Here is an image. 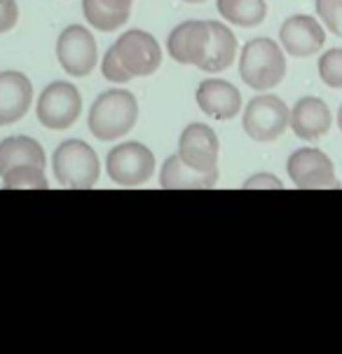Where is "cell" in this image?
Returning a JSON list of instances; mask_svg holds the SVG:
<instances>
[{"mask_svg":"<svg viewBox=\"0 0 342 354\" xmlns=\"http://www.w3.org/2000/svg\"><path fill=\"white\" fill-rule=\"evenodd\" d=\"M139 120V104L127 89H111L94 101L89 111V131L99 141H115L134 129Z\"/></svg>","mask_w":342,"mask_h":354,"instance_id":"cell-1","label":"cell"},{"mask_svg":"<svg viewBox=\"0 0 342 354\" xmlns=\"http://www.w3.org/2000/svg\"><path fill=\"white\" fill-rule=\"evenodd\" d=\"M239 75L258 92L277 87L286 75V57L281 47L269 38H256L246 43L239 59Z\"/></svg>","mask_w":342,"mask_h":354,"instance_id":"cell-2","label":"cell"},{"mask_svg":"<svg viewBox=\"0 0 342 354\" xmlns=\"http://www.w3.org/2000/svg\"><path fill=\"white\" fill-rule=\"evenodd\" d=\"M54 176L66 188H92L99 181V155L85 141H64L52 158Z\"/></svg>","mask_w":342,"mask_h":354,"instance_id":"cell-3","label":"cell"},{"mask_svg":"<svg viewBox=\"0 0 342 354\" xmlns=\"http://www.w3.org/2000/svg\"><path fill=\"white\" fill-rule=\"evenodd\" d=\"M82 111V97L70 82H52L38 99V120L47 129L61 131L75 124Z\"/></svg>","mask_w":342,"mask_h":354,"instance_id":"cell-4","label":"cell"},{"mask_svg":"<svg viewBox=\"0 0 342 354\" xmlns=\"http://www.w3.org/2000/svg\"><path fill=\"white\" fill-rule=\"evenodd\" d=\"M289 108L274 94L256 97L244 111V131L254 141H274L289 127Z\"/></svg>","mask_w":342,"mask_h":354,"instance_id":"cell-5","label":"cell"},{"mask_svg":"<svg viewBox=\"0 0 342 354\" xmlns=\"http://www.w3.org/2000/svg\"><path fill=\"white\" fill-rule=\"evenodd\" d=\"M108 176L117 185H143L153 176L155 155L143 143H122L108 153Z\"/></svg>","mask_w":342,"mask_h":354,"instance_id":"cell-6","label":"cell"},{"mask_svg":"<svg viewBox=\"0 0 342 354\" xmlns=\"http://www.w3.org/2000/svg\"><path fill=\"white\" fill-rule=\"evenodd\" d=\"M120 64L131 77L136 75H153L162 64V50L160 43L146 31H127L120 35L117 43L113 45Z\"/></svg>","mask_w":342,"mask_h":354,"instance_id":"cell-7","label":"cell"},{"mask_svg":"<svg viewBox=\"0 0 342 354\" xmlns=\"http://www.w3.org/2000/svg\"><path fill=\"white\" fill-rule=\"evenodd\" d=\"M57 59L68 75H89L97 66V40L85 26H68L57 40Z\"/></svg>","mask_w":342,"mask_h":354,"instance_id":"cell-8","label":"cell"},{"mask_svg":"<svg viewBox=\"0 0 342 354\" xmlns=\"http://www.w3.org/2000/svg\"><path fill=\"white\" fill-rule=\"evenodd\" d=\"M218 136L209 124L193 122L185 127L178 143V158H181L190 169L202 174L218 171Z\"/></svg>","mask_w":342,"mask_h":354,"instance_id":"cell-9","label":"cell"},{"mask_svg":"<svg viewBox=\"0 0 342 354\" xmlns=\"http://www.w3.org/2000/svg\"><path fill=\"white\" fill-rule=\"evenodd\" d=\"M289 176L298 188H333L335 169L326 153L316 148H300L289 158Z\"/></svg>","mask_w":342,"mask_h":354,"instance_id":"cell-10","label":"cell"},{"mask_svg":"<svg viewBox=\"0 0 342 354\" xmlns=\"http://www.w3.org/2000/svg\"><path fill=\"white\" fill-rule=\"evenodd\" d=\"M279 40L286 54H293V57H312V54L319 52L323 43H326V33H323L321 24L314 17L296 15L281 24Z\"/></svg>","mask_w":342,"mask_h":354,"instance_id":"cell-11","label":"cell"},{"mask_svg":"<svg viewBox=\"0 0 342 354\" xmlns=\"http://www.w3.org/2000/svg\"><path fill=\"white\" fill-rule=\"evenodd\" d=\"M209 40H211L209 21H185L171 31L169 40H167V47H169L173 62L200 68L202 62L207 59Z\"/></svg>","mask_w":342,"mask_h":354,"instance_id":"cell-12","label":"cell"},{"mask_svg":"<svg viewBox=\"0 0 342 354\" xmlns=\"http://www.w3.org/2000/svg\"><path fill=\"white\" fill-rule=\"evenodd\" d=\"M33 101L31 80L19 71L0 73V127L12 124L26 115Z\"/></svg>","mask_w":342,"mask_h":354,"instance_id":"cell-13","label":"cell"},{"mask_svg":"<svg viewBox=\"0 0 342 354\" xmlns=\"http://www.w3.org/2000/svg\"><path fill=\"white\" fill-rule=\"evenodd\" d=\"M197 106L213 120H232L242 111V97L235 85L211 77L197 87Z\"/></svg>","mask_w":342,"mask_h":354,"instance_id":"cell-14","label":"cell"},{"mask_svg":"<svg viewBox=\"0 0 342 354\" xmlns=\"http://www.w3.org/2000/svg\"><path fill=\"white\" fill-rule=\"evenodd\" d=\"M289 122L296 136L303 141H316L331 129V108L326 106V101L316 97H305L293 106Z\"/></svg>","mask_w":342,"mask_h":354,"instance_id":"cell-15","label":"cell"},{"mask_svg":"<svg viewBox=\"0 0 342 354\" xmlns=\"http://www.w3.org/2000/svg\"><path fill=\"white\" fill-rule=\"evenodd\" d=\"M45 167V151L35 139L28 136H10L0 141V176L17 167Z\"/></svg>","mask_w":342,"mask_h":354,"instance_id":"cell-16","label":"cell"},{"mask_svg":"<svg viewBox=\"0 0 342 354\" xmlns=\"http://www.w3.org/2000/svg\"><path fill=\"white\" fill-rule=\"evenodd\" d=\"M209 33H211L209 52L200 68L204 73H220V71H225L227 66L235 62L237 40H235V33L220 21H209Z\"/></svg>","mask_w":342,"mask_h":354,"instance_id":"cell-17","label":"cell"},{"mask_svg":"<svg viewBox=\"0 0 342 354\" xmlns=\"http://www.w3.org/2000/svg\"><path fill=\"white\" fill-rule=\"evenodd\" d=\"M218 181V171L213 174H202L190 169L178 155L167 158L164 167L160 174V183L167 190H181V188H213Z\"/></svg>","mask_w":342,"mask_h":354,"instance_id":"cell-18","label":"cell"},{"mask_svg":"<svg viewBox=\"0 0 342 354\" xmlns=\"http://www.w3.org/2000/svg\"><path fill=\"white\" fill-rule=\"evenodd\" d=\"M218 12L235 26H258L265 21L267 5L265 0H218Z\"/></svg>","mask_w":342,"mask_h":354,"instance_id":"cell-19","label":"cell"},{"mask_svg":"<svg viewBox=\"0 0 342 354\" xmlns=\"http://www.w3.org/2000/svg\"><path fill=\"white\" fill-rule=\"evenodd\" d=\"M82 12H85L87 21L99 31H115L124 26L129 19V12H117L104 5L101 0H82Z\"/></svg>","mask_w":342,"mask_h":354,"instance_id":"cell-20","label":"cell"},{"mask_svg":"<svg viewBox=\"0 0 342 354\" xmlns=\"http://www.w3.org/2000/svg\"><path fill=\"white\" fill-rule=\"evenodd\" d=\"M3 183L8 190L15 188H33V190H47L50 183H47L45 176V167H17V169H10L3 174Z\"/></svg>","mask_w":342,"mask_h":354,"instance_id":"cell-21","label":"cell"},{"mask_svg":"<svg viewBox=\"0 0 342 354\" xmlns=\"http://www.w3.org/2000/svg\"><path fill=\"white\" fill-rule=\"evenodd\" d=\"M319 75L328 87L342 89V50H328L319 59Z\"/></svg>","mask_w":342,"mask_h":354,"instance_id":"cell-22","label":"cell"},{"mask_svg":"<svg viewBox=\"0 0 342 354\" xmlns=\"http://www.w3.org/2000/svg\"><path fill=\"white\" fill-rule=\"evenodd\" d=\"M316 15L335 35H342V0H316Z\"/></svg>","mask_w":342,"mask_h":354,"instance_id":"cell-23","label":"cell"},{"mask_svg":"<svg viewBox=\"0 0 342 354\" xmlns=\"http://www.w3.org/2000/svg\"><path fill=\"white\" fill-rule=\"evenodd\" d=\"M101 71H104L106 80H111V82H129L131 80V75L122 68V64H120V59H117V54L113 47L106 52L104 64H101Z\"/></svg>","mask_w":342,"mask_h":354,"instance_id":"cell-24","label":"cell"},{"mask_svg":"<svg viewBox=\"0 0 342 354\" xmlns=\"http://www.w3.org/2000/svg\"><path fill=\"white\" fill-rule=\"evenodd\" d=\"M17 17H19L17 0H0V33L12 31L17 24Z\"/></svg>","mask_w":342,"mask_h":354,"instance_id":"cell-25","label":"cell"},{"mask_svg":"<svg viewBox=\"0 0 342 354\" xmlns=\"http://www.w3.org/2000/svg\"><path fill=\"white\" fill-rule=\"evenodd\" d=\"M244 188L246 190H254V188H274V190H279V188H284V185H281L279 178L272 176V174H256V176H251L249 181L244 183Z\"/></svg>","mask_w":342,"mask_h":354,"instance_id":"cell-26","label":"cell"},{"mask_svg":"<svg viewBox=\"0 0 342 354\" xmlns=\"http://www.w3.org/2000/svg\"><path fill=\"white\" fill-rule=\"evenodd\" d=\"M104 5H108L111 10H117V12H129L131 10V3L134 0H101Z\"/></svg>","mask_w":342,"mask_h":354,"instance_id":"cell-27","label":"cell"},{"mask_svg":"<svg viewBox=\"0 0 342 354\" xmlns=\"http://www.w3.org/2000/svg\"><path fill=\"white\" fill-rule=\"evenodd\" d=\"M338 124H340V129H342V106H340V113H338Z\"/></svg>","mask_w":342,"mask_h":354,"instance_id":"cell-28","label":"cell"},{"mask_svg":"<svg viewBox=\"0 0 342 354\" xmlns=\"http://www.w3.org/2000/svg\"><path fill=\"white\" fill-rule=\"evenodd\" d=\"M185 3H204V0H185Z\"/></svg>","mask_w":342,"mask_h":354,"instance_id":"cell-29","label":"cell"}]
</instances>
